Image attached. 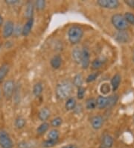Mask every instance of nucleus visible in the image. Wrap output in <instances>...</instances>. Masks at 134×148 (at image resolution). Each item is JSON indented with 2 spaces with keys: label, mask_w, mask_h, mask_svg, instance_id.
<instances>
[{
  "label": "nucleus",
  "mask_w": 134,
  "mask_h": 148,
  "mask_svg": "<svg viewBox=\"0 0 134 148\" xmlns=\"http://www.w3.org/2000/svg\"><path fill=\"white\" fill-rule=\"evenodd\" d=\"M25 124H26V120L22 117H16L14 121L15 127L17 129H19V130H21V129L24 128Z\"/></svg>",
  "instance_id": "obj_21"
},
{
  "label": "nucleus",
  "mask_w": 134,
  "mask_h": 148,
  "mask_svg": "<svg viewBox=\"0 0 134 148\" xmlns=\"http://www.w3.org/2000/svg\"><path fill=\"white\" fill-rule=\"evenodd\" d=\"M0 147L2 148H13L14 147L11 137L5 130H0Z\"/></svg>",
  "instance_id": "obj_4"
},
{
  "label": "nucleus",
  "mask_w": 134,
  "mask_h": 148,
  "mask_svg": "<svg viewBox=\"0 0 134 148\" xmlns=\"http://www.w3.org/2000/svg\"><path fill=\"white\" fill-rule=\"evenodd\" d=\"M15 84L13 80H7L4 83L2 90H3V94L6 99H10L12 97L14 91Z\"/></svg>",
  "instance_id": "obj_5"
},
{
  "label": "nucleus",
  "mask_w": 134,
  "mask_h": 148,
  "mask_svg": "<svg viewBox=\"0 0 134 148\" xmlns=\"http://www.w3.org/2000/svg\"><path fill=\"white\" fill-rule=\"evenodd\" d=\"M81 54H82V50H80L78 48H75L71 53L72 59L76 64H80V60H81Z\"/></svg>",
  "instance_id": "obj_17"
},
{
  "label": "nucleus",
  "mask_w": 134,
  "mask_h": 148,
  "mask_svg": "<svg viewBox=\"0 0 134 148\" xmlns=\"http://www.w3.org/2000/svg\"><path fill=\"white\" fill-rule=\"evenodd\" d=\"M107 98H108V107L114 106L118 99V95H111Z\"/></svg>",
  "instance_id": "obj_30"
},
{
  "label": "nucleus",
  "mask_w": 134,
  "mask_h": 148,
  "mask_svg": "<svg viewBox=\"0 0 134 148\" xmlns=\"http://www.w3.org/2000/svg\"><path fill=\"white\" fill-rule=\"evenodd\" d=\"M84 36V30L78 25H72L68 30V39L73 45L80 42Z\"/></svg>",
  "instance_id": "obj_2"
},
{
  "label": "nucleus",
  "mask_w": 134,
  "mask_h": 148,
  "mask_svg": "<svg viewBox=\"0 0 134 148\" xmlns=\"http://www.w3.org/2000/svg\"><path fill=\"white\" fill-rule=\"evenodd\" d=\"M104 64L103 60L101 58H95L94 61H93L91 64V67L93 70H98L99 68L102 67V65Z\"/></svg>",
  "instance_id": "obj_24"
},
{
  "label": "nucleus",
  "mask_w": 134,
  "mask_h": 148,
  "mask_svg": "<svg viewBox=\"0 0 134 148\" xmlns=\"http://www.w3.org/2000/svg\"><path fill=\"white\" fill-rule=\"evenodd\" d=\"M34 18L29 19L27 20V22L25 23V25H23L22 29V34L23 36H28L29 34L31 32V29L33 28V25H34Z\"/></svg>",
  "instance_id": "obj_11"
},
{
  "label": "nucleus",
  "mask_w": 134,
  "mask_h": 148,
  "mask_svg": "<svg viewBox=\"0 0 134 148\" xmlns=\"http://www.w3.org/2000/svg\"><path fill=\"white\" fill-rule=\"evenodd\" d=\"M86 107L88 110H93L96 108V99L94 98H89L86 102Z\"/></svg>",
  "instance_id": "obj_27"
},
{
  "label": "nucleus",
  "mask_w": 134,
  "mask_h": 148,
  "mask_svg": "<svg viewBox=\"0 0 134 148\" xmlns=\"http://www.w3.org/2000/svg\"><path fill=\"white\" fill-rule=\"evenodd\" d=\"M50 64L52 68L55 69V70L60 68L61 64H62V58H61V56L60 55L54 56L50 61Z\"/></svg>",
  "instance_id": "obj_14"
},
{
  "label": "nucleus",
  "mask_w": 134,
  "mask_h": 148,
  "mask_svg": "<svg viewBox=\"0 0 134 148\" xmlns=\"http://www.w3.org/2000/svg\"><path fill=\"white\" fill-rule=\"evenodd\" d=\"M48 129H49V123H48L47 122H43L37 129V132L38 135L42 136L45 132L48 131Z\"/></svg>",
  "instance_id": "obj_20"
},
{
  "label": "nucleus",
  "mask_w": 134,
  "mask_h": 148,
  "mask_svg": "<svg viewBox=\"0 0 134 148\" xmlns=\"http://www.w3.org/2000/svg\"><path fill=\"white\" fill-rule=\"evenodd\" d=\"M97 4L100 7L107 9H116L119 6V2L117 0H98Z\"/></svg>",
  "instance_id": "obj_6"
},
{
  "label": "nucleus",
  "mask_w": 134,
  "mask_h": 148,
  "mask_svg": "<svg viewBox=\"0 0 134 148\" xmlns=\"http://www.w3.org/2000/svg\"><path fill=\"white\" fill-rule=\"evenodd\" d=\"M113 143H114L113 138L107 134V135H104L102 138L101 147V148H111L113 147Z\"/></svg>",
  "instance_id": "obj_10"
},
{
  "label": "nucleus",
  "mask_w": 134,
  "mask_h": 148,
  "mask_svg": "<svg viewBox=\"0 0 134 148\" xmlns=\"http://www.w3.org/2000/svg\"><path fill=\"white\" fill-rule=\"evenodd\" d=\"M85 92H86V89L83 88V87H80L78 88L77 91V97L78 99H83L85 95Z\"/></svg>",
  "instance_id": "obj_33"
},
{
  "label": "nucleus",
  "mask_w": 134,
  "mask_h": 148,
  "mask_svg": "<svg viewBox=\"0 0 134 148\" xmlns=\"http://www.w3.org/2000/svg\"><path fill=\"white\" fill-rule=\"evenodd\" d=\"M34 3L31 2H28L25 11V16L28 20L31 18H33V15L34 12Z\"/></svg>",
  "instance_id": "obj_16"
},
{
  "label": "nucleus",
  "mask_w": 134,
  "mask_h": 148,
  "mask_svg": "<svg viewBox=\"0 0 134 148\" xmlns=\"http://www.w3.org/2000/svg\"><path fill=\"white\" fill-rule=\"evenodd\" d=\"M111 22L115 28L119 32L127 30L129 27V24L125 20L124 16L121 14H115L111 18Z\"/></svg>",
  "instance_id": "obj_3"
},
{
  "label": "nucleus",
  "mask_w": 134,
  "mask_h": 148,
  "mask_svg": "<svg viewBox=\"0 0 134 148\" xmlns=\"http://www.w3.org/2000/svg\"><path fill=\"white\" fill-rule=\"evenodd\" d=\"M83 82H84L83 76L80 73H78L74 77L72 84H73L74 86L77 87V88H80V87H82Z\"/></svg>",
  "instance_id": "obj_23"
},
{
  "label": "nucleus",
  "mask_w": 134,
  "mask_h": 148,
  "mask_svg": "<svg viewBox=\"0 0 134 148\" xmlns=\"http://www.w3.org/2000/svg\"><path fill=\"white\" fill-rule=\"evenodd\" d=\"M124 3L131 8H134V0H126L124 1Z\"/></svg>",
  "instance_id": "obj_35"
},
{
  "label": "nucleus",
  "mask_w": 134,
  "mask_h": 148,
  "mask_svg": "<svg viewBox=\"0 0 134 148\" xmlns=\"http://www.w3.org/2000/svg\"><path fill=\"white\" fill-rule=\"evenodd\" d=\"M3 22H4V19H3V16L2 15L0 14V26H2L3 25Z\"/></svg>",
  "instance_id": "obj_38"
},
{
  "label": "nucleus",
  "mask_w": 134,
  "mask_h": 148,
  "mask_svg": "<svg viewBox=\"0 0 134 148\" xmlns=\"http://www.w3.org/2000/svg\"><path fill=\"white\" fill-rule=\"evenodd\" d=\"M96 107L99 109H103L108 107V98L104 96H99L96 99Z\"/></svg>",
  "instance_id": "obj_12"
},
{
  "label": "nucleus",
  "mask_w": 134,
  "mask_h": 148,
  "mask_svg": "<svg viewBox=\"0 0 134 148\" xmlns=\"http://www.w3.org/2000/svg\"><path fill=\"white\" fill-rule=\"evenodd\" d=\"M76 106V99L74 97H69L67 99L65 103V108L67 111L73 110Z\"/></svg>",
  "instance_id": "obj_19"
},
{
  "label": "nucleus",
  "mask_w": 134,
  "mask_h": 148,
  "mask_svg": "<svg viewBox=\"0 0 134 148\" xmlns=\"http://www.w3.org/2000/svg\"><path fill=\"white\" fill-rule=\"evenodd\" d=\"M50 114V110L48 108H46V107H45V108H41L39 110V113H38V118L41 121H43V122H46V121H47L49 118Z\"/></svg>",
  "instance_id": "obj_13"
},
{
  "label": "nucleus",
  "mask_w": 134,
  "mask_h": 148,
  "mask_svg": "<svg viewBox=\"0 0 134 148\" xmlns=\"http://www.w3.org/2000/svg\"><path fill=\"white\" fill-rule=\"evenodd\" d=\"M101 91L104 94H108L110 91V85L108 84H103L101 87Z\"/></svg>",
  "instance_id": "obj_34"
},
{
  "label": "nucleus",
  "mask_w": 134,
  "mask_h": 148,
  "mask_svg": "<svg viewBox=\"0 0 134 148\" xmlns=\"http://www.w3.org/2000/svg\"><path fill=\"white\" fill-rule=\"evenodd\" d=\"M121 81H122V77L120 76V74H115L113 77L112 78V79H111V87H112V89H113V91H116L119 88Z\"/></svg>",
  "instance_id": "obj_15"
},
{
  "label": "nucleus",
  "mask_w": 134,
  "mask_h": 148,
  "mask_svg": "<svg viewBox=\"0 0 134 148\" xmlns=\"http://www.w3.org/2000/svg\"><path fill=\"white\" fill-rule=\"evenodd\" d=\"M124 16L125 20H127L128 24L134 25V14L131 12H126Z\"/></svg>",
  "instance_id": "obj_28"
},
{
  "label": "nucleus",
  "mask_w": 134,
  "mask_h": 148,
  "mask_svg": "<svg viewBox=\"0 0 134 148\" xmlns=\"http://www.w3.org/2000/svg\"><path fill=\"white\" fill-rule=\"evenodd\" d=\"M80 64H81L82 68L84 70H86L90 65V54H89V51L87 48H84L82 49Z\"/></svg>",
  "instance_id": "obj_7"
},
{
  "label": "nucleus",
  "mask_w": 134,
  "mask_h": 148,
  "mask_svg": "<svg viewBox=\"0 0 134 148\" xmlns=\"http://www.w3.org/2000/svg\"><path fill=\"white\" fill-rule=\"evenodd\" d=\"M63 123V120L61 117H57L55 118H54L52 121H51V126L52 127H54V128H57V127H59Z\"/></svg>",
  "instance_id": "obj_29"
},
{
  "label": "nucleus",
  "mask_w": 134,
  "mask_h": 148,
  "mask_svg": "<svg viewBox=\"0 0 134 148\" xmlns=\"http://www.w3.org/2000/svg\"><path fill=\"white\" fill-rule=\"evenodd\" d=\"M99 74H100V73L99 72H95V73H93L89 74V76H87V78L86 79V82H93L95 81V79H96L98 77V76H99Z\"/></svg>",
  "instance_id": "obj_31"
},
{
  "label": "nucleus",
  "mask_w": 134,
  "mask_h": 148,
  "mask_svg": "<svg viewBox=\"0 0 134 148\" xmlns=\"http://www.w3.org/2000/svg\"><path fill=\"white\" fill-rule=\"evenodd\" d=\"M10 70V67L7 64H3L0 66V82L5 78Z\"/></svg>",
  "instance_id": "obj_18"
},
{
  "label": "nucleus",
  "mask_w": 134,
  "mask_h": 148,
  "mask_svg": "<svg viewBox=\"0 0 134 148\" xmlns=\"http://www.w3.org/2000/svg\"><path fill=\"white\" fill-rule=\"evenodd\" d=\"M14 32V24L11 20H7L4 25L2 35L4 38H9Z\"/></svg>",
  "instance_id": "obj_8"
},
{
  "label": "nucleus",
  "mask_w": 134,
  "mask_h": 148,
  "mask_svg": "<svg viewBox=\"0 0 134 148\" xmlns=\"http://www.w3.org/2000/svg\"><path fill=\"white\" fill-rule=\"evenodd\" d=\"M132 58H133V62H134V51H133V57H132Z\"/></svg>",
  "instance_id": "obj_39"
},
{
  "label": "nucleus",
  "mask_w": 134,
  "mask_h": 148,
  "mask_svg": "<svg viewBox=\"0 0 134 148\" xmlns=\"http://www.w3.org/2000/svg\"><path fill=\"white\" fill-rule=\"evenodd\" d=\"M60 132L57 130H52L49 131L48 133V139H52V140H59Z\"/></svg>",
  "instance_id": "obj_25"
},
{
  "label": "nucleus",
  "mask_w": 134,
  "mask_h": 148,
  "mask_svg": "<svg viewBox=\"0 0 134 148\" xmlns=\"http://www.w3.org/2000/svg\"><path fill=\"white\" fill-rule=\"evenodd\" d=\"M72 92V84L69 81H63L56 86L55 93L59 99H65L69 98Z\"/></svg>",
  "instance_id": "obj_1"
},
{
  "label": "nucleus",
  "mask_w": 134,
  "mask_h": 148,
  "mask_svg": "<svg viewBox=\"0 0 134 148\" xmlns=\"http://www.w3.org/2000/svg\"><path fill=\"white\" fill-rule=\"evenodd\" d=\"M34 6L36 7V8L39 11H42L46 7V2L43 1V0H38V1H36L35 3H34Z\"/></svg>",
  "instance_id": "obj_32"
},
{
  "label": "nucleus",
  "mask_w": 134,
  "mask_h": 148,
  "mask_svg": "<svg viewBox=\"0 0 134 148\" xmlns=\"http://www.w3.org/2000/svg\"><path fill=\"white\" fill-rule=\"evenodd\" d=\"M58 143V140H52V139H47L43 142L42 146L44 148H51L55 146Z\"/></svg>",
  "instance_id": "obj_26"
},
{
  "label": "nucleus",
  "mask_w": 134,
  "mask_h": 148,
  "mask_svg": "<svg viewBox=\"0 0 134 148\" xmlns=\"http://www.w3.org/2000/svg\"><path fill=\"white\" fill-rule=\"evenodd\" d=\"M61 148H78V147L75 145H74V144H69V145H65V146L62 147Z\"/></svg>",
  "instance_id": "obj_37"
},
{
  "label": "nucleus",
  "mask_w": 134,
  "mask_h": 148,
  "mask_svg": "<svg viewBox=\"0 0 134 148\" xmlns=\"http://www.w3.org/2000/svg\"><path fill=\"white\" fill-rule=\"evenodd\" d=\"M19 2H20L19 0H7V1H5V3L7 5H14L18 4Z\"/></svg>",
  "instance_id": "obj_36"
},
{
  "label": "nucleus",
  "mask_w": 134,
  "mask_h": 148,
  "mask_svg": "<svg viewBox=\"0 0 134 148\" xmlns=\"http://www.w3.org/2000/svg\"><path fill=\"white\" fill-rule=\"evenodd\" d=\"M43 85L40 82H37L33 87V94L35 97H39L43 93Z\"/></svg>",
  "instance_id": "obj_22"
},
{
  "label": "nucleus",
  "mask_w": 134,
  "mask_h": 148,
  "mask_svg": "<svg viewBox=\"0 0 134 148\" xmlns=\"http://www.w3.org/2000/svg\"><path fill=\"white\" fill-rule=\"evenodd\" d=\"M104 124V118L101 115H95L92 117L91 126L95 130H100Z\"/></svg>",
  "instance_id": "obj_9"
}]
</instances>
